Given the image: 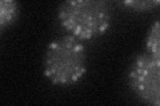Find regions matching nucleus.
<instances>
[{
    "label": "nucleus",
    "instance_id": "nucleus-1",
    "mask_svg": "<svg viewBox=\"0 0 160 106\" xmlns=\"http://www.w3.org/2000/svg\"><path fill=\"white\" fill-rule=\"evenodd\" d=\"M60 23L72 36L80 40L104 33L111 23V8L100 0H75L59 8Z\"/></svg>",
    "mask_w": 160,
    "mask_h": 106
},
{
    "label": "nucleus",
    "instance_id": "nucleus-2",
    "mask_svg": "<svg viewBox=\"0 0 160 106\" xmlns=\"http://www.w3.org/2000/svg\"><path fill=\"white\" fill-rule=\"evenodd\" d=\"M86 49L82 40L69 35L51 43L46 54V76L55 84L69 85L86 72Z\"/></svg>",
    "mask_w": 160,
    "mask_h": 106
},
{
    "label": "nucleus",
    "instance_id": "nucleus-3",
    "mask_svg": "<svg viewBox=\"0 0 160 106\" xmlns=\"http://www.w3.org/2000/svg\"><path fill=\"white\" fill-rule=\"evenodd\" d=\"M129 84L143 101L160 106V58L151 53L139 56L129 72Z\"/></svg>",
    "mask_w": 160,
    "mask_h": 106
},
{
    "label": "nucleus",
    "instance_id": "nucleus-4",
    "mask_svg": "<svg viewBox=\"0 0 160 106\" xmlns=\"http://www.w3.org/2000/svg\"><path fill=\"white\" fill-rule=\"evenodd\" d=\"M18 16V6L12 0H3L0 3V28L4 29L12 24Z\"/></svg>",
    "mask_w": 160,
    "mask_h": 106
},
{
    "label": "nucleus",
    "instance_id": "nucleus-5",
    "mask_svg": "<svg viewBox=\"0 0 160 106\" xmlns=\"http://www.w3.org/2000/svg\"><path fill=\"white\" fill-rule=\"evenodd\" d=\"M147 48L152 56L160 58V20H158L149 29L147 37Z\"/></svg>",
    "mask_w": 160,
    "mask_h": 106
},
{
    "label": "nucleus",
    "instance_id": "nucleus-6",
    "mask_svg": "<svg viewBox=\"0 0 160 106\" xmlns=\"http://www.w3.org/2000/svg\"><path fill=\"white\" fill-rule=\"evenodd\" d=\"M124 6L128 8H132L133 11H151L152 8L160 6V2H153V0H147V2H126Z\"/></svg>",
    "mask_w": 160,
    "mask_h": 106
}]
</instances>
